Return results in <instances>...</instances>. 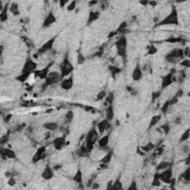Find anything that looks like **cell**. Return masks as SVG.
I'll list each match as a JSON object with an SVG mask.
<instances>
[{"label": "cell", "mask_w": 190, "mask_h": 190, "mask_svg": "<svg viewBox=\"0 0 190 190\" xmlns=\"http://www.w3.org/2000/svg\"><path fill=\"white\" fill-rule=\"evenodd\" d=\"M189 129H187L186 132H184V133L183 134L181 138V141H186V140L189 139Z\"/></svg>", "instance_id": "d6a6232c"}, {"label": "cell", "mask_w": 190, "mask_h": 190, "mask_svg": "<svg viewBox=\"0 0 190 190\" xmlns=\"http://www.w3.org/2000/svg\"><path fill=\"white\" fill-rule=\"evenodd\" d=\"M74 180L76 181V183H80L82 181H83V175H82V172L80 170H78L77 172L75 174L74 177Z\"/></svg>", "instance_id": "484cf974"}, {"label": "cell", "mask_w": 190, "mask_h": 190, "mask_svg": "<svg viewBox=\"0 0 190 190\" xmlns=\"http://www.w3.org/2000/svg\"><path fill=\"white\" fill-rule=\"evenodd\" d=\"M105 116L107 120H112L114 117V108L112 107V105H109V106H108L105 109Z\"/></svg>", "instance_id": "ac0fdd59"}, {"label": "cell", "mask_w": 190, "mask_h": 190, "mask_svg": "<svg viewBox=\"0 0 190 190\" xmlns=\"http://www.w3.org/2000/svg\"><path fill=\"white\" fill-rule=\"evenodd\" d=\"M183 178H184V180H186V181H189V178H190V170H189V168H188L186 171L184 172V174H183Z\"/></svg>", "instance_id": "ab89813d"}, {"label": "cell", "mask_w": 190, "mask_h": 190, "mask_svg": "<svg viewBox=\"0 0 190 190\" xmlns=\"http://www.w3.org/2000/svg\"><path fill=\"white\" fill-rule=\"evenodd\" d=\"M55 22H56V17H55V16L54 15V13L51 11V12L48 14L46 18L44 20L43 26H44V27H49V26L51 25L53 23H54Z\"/></svg>", "instance_id": "4fadbf2b"}, {"label": "cell", "mask_w": 190, "mask_h": 190, "mask_svg": "<svg viewBox=\"0 0 190 190\" xmlns=\"http://www.w3.org/2000/svg\"><path fill=\"white\" fill-rule=\"evenodd\" d=\"M126 27H127L126 22H123V23H121V24L120 25V26L118 27L117 31V32H123V31H124V30L126 28Z\"/></svg>", "instance_id": "836d02e7"}, {"label": "cell", "mask_w": 190, "mask_h": 190, "mask_svg": "<svg viewBox=\"0 0 190 190\" xmlns=\"http://www.w3.org/2000/svg\"><path fill=\"white\" fill-rule=\"evenodd\" d=\"M75 8H76V2H71L70 4H69V5L67 7V9L68 10H69V11H72V10H74L75 9Z\"/></svg>", "instance_id": "74e56055"}, {"label": "cell", "mask_w": 190, "mask_h": 190, "mask_svg": "<svg viewBox=\"0 0 190 190\" xmlns=\"http://www.w3.org/2000/svg\"><path fill=\"white\" fill-rule=\"evenodd\" d=\"M161 115H155L154 117H153L152 118V120H151V121H150V125H149V127L151 128L152 126H154V125H156V124L159 122V120H161Z\"/></svg>", "instance_id": "d4e9b609"}, {"label": "cell", "mask_w": 190, "mask_h": 190, "mask_svg": "<svg viewBox=\"0 0 190 190\" xmlns=\"http://www.w3.org/2000/svg\"><path fill=\"white\" fill-rule=\"evenodd\" d=\"M10 10L11 13H13L14 15H18V14H19L18 6H17V5H16V4H12V5H10Z\"/></svg>", "instance_id": "83f0119b"}, {"label": "cell", "mask_w": 190, "mask_h": 190, "mask_svg": "<svg viewBox=\"0 0 190 190\" xmlns=\"http://www.w3.org/2000/svg\"><path fill=\"white\" fill-rule=\"evenodd\" d=\"M183 55H184V54H183V51L182 49H175L169 54L167 55L166 59H167V61H169L170 62H175L176 61V59L181 58V57H183Z\"/></svg>", "instance_id": "5b68a950"}, {"label": "cell", "mask_w": 190, "mask_h": 190, "mask_svg": "<svg viewBox=\"0 0 190 190\" xmlns=\"http://www.w3.org/2000/svg\"><path fill=\"white\" fill-rule=\"evenodd\" d=\"M113 100H114V96H113V94H110L107 96L105 103H107L108 104L112 105V101H113Z\"/></svg>", "instance_id": "f35d334b"}, {"label": "cell", "mask_w": 190, "mask_h": 190, "mask_svg": "<svg viewBox=\"0 0 190 190\" xmlns=\"http://www.w3.org/2000/svg\"><path fill=\"white\" fill-rule=\"evenodd\" d=\"M31 76V74H27V73H22V74L21 75H19L17 78V80L19 81V82H21V83H25V81H27L28 80L29 76Z\"/></svg>", "instance_id": "603a6c76"}, {"label": "cell", "mask_w": 190, "mask_h": 190, "mask_svg": "<svg viewBox=\"0 0 190 190\" xmlns=\"http://www.w3.org/2000/svg\"><path fill=\"white\" fill-rule=\"evenodd\" d=\"M61 88L65 89V90H69L71 88H72L73 86V78L72 76H70L69 78L64 80L62 83H61Z\"/></svg>", "instance_id": "9a60e30c"}, {"label": "cell", "mask_w": 190, "mask_h": 190, "mask_svg": "<svg viewBox=\"0 0 190 190\" xmlns=\"http://www.w3.org/2000/svg\"><path fill=\"white\" fill-rule=\"evenodd\" d=\"M178 25V12L175 8L171 10V12L161 22L158 24L159 26L162 25Z\"/></svg>", "instance_id": "6da1fadb"}, {"label": "cell", "mask_w": 190, "mask_h": 190, "mask_svg": "<svg viewBox=\"0 0 190 190\" xmlns=\"http://www.w3.org/2000/svg\"><path fill=\"white\" fill-rule=\"evenodd\" d=\"M157 51V49L156 48V47H154V45H152L151 47L149 48V51H148V54H156Z\"/></svg>", "instance_id": "60d3db41"}, {"label": "cell", "mask_w": 190, "mask_h": 190, "mask_svg": "<svg viewBox=\"0 0 190 190\" xmlns=\"http://www.w3.org/2000/svg\"><path fill=\"white\" fill-rule=\"evenodd\" d=\"M8 185H9V186H13V185L16 183V181H15V180H14V178H10L9 179V181H8Z\"/></svg>", "instance_id": "7dc6e473"}, {"label": "cell", "mask_w": 190, "mask_h": 190, "mask_svg": "<svg viewBox=\"0 0 190 190\" xmlns=\"http://www.w3.org/2000/svg\"><path fill=\"white\" fill-rule=\"evenodd\" d=\"M178 97H176V96H174L172 97L171 99L169 101V105H175L176 104L178 103Z\"/></svg>", "instance_id": "8d00e7d4"}, {"label": "cell", "mask_w": 190, "mask_h": 190, "mask_svg": "<svg viewBox=\"0 0 190 190\" xmlns=\"http://www.w3.org/2000/svg\"><path fill=\"white\" fill-rule=\"evenodd\" d=\"M160 129H162V130L164 132V133L165 134H168L169 133V126L168 124H165V125H161V126H160Z\"/></svg>", "instance_id": "d590c367"}, {"label": "cell", "mask_w": 190, "mask_h": 190, "mask_svg": "<svg viewBox=\"0 0 190 190\" xmlns=\"http://www.w3.org/2000/svg\"><path fill=\"white\" fill-rule=\"evenodd\" d=\"M106 97V93L105 92V91H100V92H99L98 93V94H97V100H103L104 97Z\"/></svg>", "instance_id": "7bdbcfd3"}, {"label": "cell", "mask_w": 190, "mask_h": 190, "mask_svg": "<svg viewBox=\"0 0 190 190\" xmlns=\"http://www.w3.org/2000/svg\"><path fill=\"white\" fill-rule=\"evenodd\" d=\"M161 180L159 179V177H158V174H156L154 175V180H153V182H152V185L154 186H157L161 184Z\"/></svg>", "instance_id": "4dcf8cb0"}, {"label": "cell", "mask_w": 190, "mask_h": 190, "mask_svg": "<svg viewBox=\"0 0 190 190\" xmlns=\"http://www.w3.org/2000/svg\"><path fill=\"white\" fill-rule=\"evenodd\" d=\"M54 146L57 150H60L66 146V139L62 137H59L54 140Z\"/></svg>", "instance_id": "30bf717a"}, {"label": "cell", "mask_w": 190, "mask_h": 190, "mask_svg": "<svg viewBox=\"0 0 190 190\" xmlns=\"http://www.w3.org/2000/svg\"><path fill=\"white\" fill-rule=\"evenodd\" d=\"M2 155H5V157H8V158H15L16 157V155H15V153L13 152L12 150H10V149H4L2 152Z\"/></svg>", "instance_id": "44dd1931"}, {"label": "cell", "mask_w": 190, "mask_h": 190, "mask_svg": "<svg viewBox=\"0 0 190 190\" xmlns=\"http://www.w3.org/2000/svg\"><path fill=\"white\" fill-rule=\"evenodd\" d=\"M73 112H68V114H66V117L67 119L70 121V120H72V118H73Z\"/></svg>", "instance_id": "bcb514c9"}, {"label": "cell", "mask_w": 190, "mask_h": 190, "mask_svg": "<svg viewBox=\"0 0 190 190\" xmlns=\"http://www.w3.org/2000/svg\"><path fill=\"white\" fill-rule=\"evenodd\" d=\"M73 70H74V66L70 62L69 59L66 57L64 59L62 67H61V73H60L61 78H64L66 76H68L73 71Z\"/></svg>", "instance_id": "7a4b0ae2"}, {"label": "cell", "mask_w": 190, "mask_h": 190, "mask_svg": "<svg viewBox=\"0 0 190 190\" xmlns=\"http://www.w3.org/2000/svg\"><path fill=\"white\" fill-rule=\"evenodd\" d=\"M154 148V145L152 142H149V143H148V144H146V146H142L140 149L142 150V152H150V151H152Z\"/></svg>", "instance_id": "cb8c5ba5"}, {"label": "cell", "mask_w": 190, "mask_h": 190, "mask_svg": "<svg viewBox=\"0 0 190 190\" xmlns=\"http://www.w3.org/2000/svg\"><path fill=\"white\" fill-rule=\"evenodd\" d=\"M126 45H127V42H126L125 37H123L117 41V42L116 43V48H117V51L119 56L123 57L125 56Z\"/></svg>", "instance_id": "3957f363"}, {"label": "cell", "mask_w": 190, "mask_h": 190, "mask_svg": "<svg viewBox=\"0 0 190 190\" xmlns=\"http://www.w3.org/2000/svg\"><path fill=\"white\" fill-rule=\"evenodd\" d=\"M142 72L141 69L140 68V67H135V68L134 69L133 72H132V79L134 81H139L140 80L142 79Z\"/></svg>", "instance_id": "e0dca14e"}, {"label": "cell", "mask_w": 190, "mask_h": 190, "mask_svg": "<svg viewBox=\"0 0 190 190\" xmlns=\"http://www.w3.org/2000/svg\"><path fill=\"white\" fill-rule=\"evenodd\" d=\"M181 65H182V66H183L189 67L190 66V60L189 59H184V60L183 61V62H181Z\"/></svg>", "instance_id": "ee69618b"}, {"label": "cell", "mask_w": 190, "mask_h": 190, "mask_svg": "<svg viewBox=\"0 0 190 190\" xmlns=\"http://www.w3.org/2000/svg\"><path fill=\"white\" fill-rule=\"evenodd\" d=\"M173 83V74L169 73L164 76L162 79V88H166Z\"/></svg>", "instance_id": "9c48e42d"}, {"label": "cell", "mask_w": 190, "mask_h": 190, "mask_svg": "<svg viewBox=\"0 0 190 190\" xmlns=\"http://www.w3.org/2000/svg\"><path fill=\"white\" fill-rule=\"evenodd\" d=\"M169 165V163L168 162L163 161V162H161L159 165H158V166L157 167V169L158 170L164 169H166V168H167V166H168Z\"/></svg>", "instance_id": "1f68e13d"}, {"label": "cell", "mask_w": 190, "mask_h": 190, "mask_svg": "<svg viewBox=\"0 0 190 190\" xmlns=\"http://www.w3.org/2000/svg\"><path fill=\"white\" fill-rule=\"evenodd\" d=\"M99 17V13H96V12H91L89 14V17H88V22H92L93 21H94L98 18Z\"/></svg>", "instance_id": "f1b7e54d"}, {"label": "cell", "mask_w": 190, "mask_h": 190, "mask_svg": "<svg viewBox=\"0 0 190 190\" xmlns=\"http://www.w3.org/2000/svg\"><path fill=\"white\" fill-rule=\"evenodd\" d=\"M54 41H55V37L49 39L42 47L40 48V49L39 50V53H44V52H45L47 51L52 49V46H53V45L54 43Z\"/></svg>", "instance_id": "7c38bea8"}, {"label": "cell", "mask_w": 190, "mask_h": 190, "mask_svg": "<svg viewBox=\"0 0 190 190\" xmlns=\"http://www.w3.org/2000/svg\"><path fill=\"white\" fill-rule=\"evenodd\" d=\"M89 4H93V5H94V4H97V2H94H94H90Z\"/></svg>", "instance_id": "db71d44e"}, {"label": "cell", "mask_w": 190, "mask_h": 190, "mask_svg": "<svg viewBox=\"0 0 190 190\" xmlns=\"http://www.w3.org/2000/svg\"><path fill=\"white\" fill-rule=\"evenodd\" d=\"M183 91L182 89H179V90L178 91L177 94H175V96H176V97H178L179 98V97H181V96L183 95Z\"/></svg>", "instance_id": "c3c4849f"}, {"label": "cell", "mask_w": 190, "mask_h": 190, "mask_svg": "<svg viewBox=\"0 0 190 190\" xmlns=\"http://www.w3.org/2000/svg\"><path fill=\"white\" fill-rule=\"evenodd\" d=\"M159 94H160V93L159 92H155V93H153V95H152V100H154H154H156L158 97H159Z\"/></svg>", "instance_id": "681fc988"}, {"label": "cell", "mask_w": 190, "mask_h": 190, "mask_svg": "<svg viewBox=\"0 0 190 190\" xmlns=\"http://www.w3.org/2000/svg\"><path fill=\"white\" fill-rule=\"evenodd\" d=\"M137 187H136V185H135V183H133L131 186H130V187H129V189H136Z\"/></svg>", "instance_id": "816d5d0a"}, {"label": "cell", "mask_w": 190, "mask_h": 190, "mask_svg": "<svg viewBox=\"0 0 190 190\" xmlns=\"http://www.w3.org/2000/svg\"><path fill=\"white\" fill-rule=\"evenodd\" d=\"M108 141H109V135L108 134V135H105L104 137H103L101 139H100L98 141V144H99L100 147L104 148L108 145Z\"/></svg>", "instance_id": "d6986e66"}, {"label": "cell", "mask_w": 190, "mask_h": 190, "mask_svg": "<svg viewBox=\"0 0 190 190\" xmlns=\"http://www.w3.org/2000/svg\"><path fill=\"white\" fill-rule=\"evenodd\" d=\"M8 5H5V8L3 9L2 10V12L0 13V19L2 22H4L5 21L6 19H8Z\"/></svg>", "instance_id": "7402d4cb"}, {"label": "cell", "mask_w": 190, "mask_h": 190, "mask_svg": "<svg viewBox=\"0 0 190 190\" xmlns=\"http://www.w3.org/2000/svg\"><path fill=\"white\" fill-rule=\"evenodd\" d=\"M112 157V152H109V153H108V154L105 156L102 159L101 162H102V163H106V164H108L109 162L111 161Z\"/></svg>", "instance_id": "4316f807"}, {"label": "cell", "mask_w": 190, "mask_h": 190, "mask_svg": "<svg viewBox=\"0 0 190 190\" xmlns=\"http://www.w3.org/2000/svg\"><path fill=\"white\" fill-rule=\"evenodd\" d=\"M158 177L161 181L165 183H170L172 177V171L171 169H167L166 170L161 172V174H158Z\"/></svg>", "instance_id": "52a82bcc"}, {"label": "cell", "mask_w": 190, "mask_h": 190, "mask_svg": "<svg viewBox=\"0 0 190 190\" xmlns=\"http://www.w3.org/2000/svg\"><path fill=\"white\" fill-rule=\"evenodd\" d=\"M169 101H167L166 103H165L163 105V106H162L161 108L162 112L164 113V114L166 113V112H167V110H168V108H169Z\"/></svg>", "instance_id": "e575fe53"}, {"label": "cell", "mask_w": 190, "mask_h": 190, "mask_svg": "<svg viewBox=\"0 0 190 190\" xmlns=\"http://www.w3.org/2000/svg\"><path fill=\"white\" fill-rule=\"evenodd\" d=\"M67 2V1H59V4H60V6L62 8L63 6H65V5L66 4Z\"/></svg>", "instance_id": "f907efd6"}, {"label": "cell", "mask_w": 190, "mask_h": 190, "mask_svg": "<svg viewBox=\"0 0 190 190\" xmlns=\"http://www.w3.org/2000/svg\"><path fill=\"white\" fill-rule=\"evenodd\" d=\"M51 66H48L46 68H44L43 69H42V70H39V71H34V75L35 76L37 77H39L41 80H42V79H46V77L48 75V71H49V68H50Z\"/></svg>", "instance_id": "8fae6325"}, {"label": "cell", "mask_w": 190, "mask_h": 190, "mask_svg": "<svg viewBox=\"0 0 190 190\" xmlns=\"http://www.w3.org/2000/svg\"><path fill=\"white\" fill-rule=\"evenodd\" d=\"M110 127H111V125H110V123H109V122H108V120L107 119L104 120H102L97 125L99 132L100 134L103 133L106 129L108 130V129H110Z\"/></svg>", "instance_id": "5bb4252c"}, {"label": "cell", "mask_w": 190, "mask_h": 190, "mask_svg": "<svg viewBox=\"0 0 190 190\" xmlns=\"http://www.w3.org/2000/svg\"><path fill=\"white\" fill-rule=\"evenodd\" d=\"M93 188H94V189H97V188H99V186H97V183H94V184Z\"/></svg>", "instance_id": "f5cc1de1"}, {"label": "cell", "mask_w": 190, "mask_h": 190, "mask_svg": "<svg viewBox=\"0 0 190 190\" xmlns=\"http://www.w3.org/2000/svg\"><path fill=\"white\" fill-rule=\"evenodd\" d=\"M43 127L46 129L47 130L49 131H54L58 128V125L56 123L54 122H50V123H46L43 125Z\"/></svg>", "instance_id": "ffe728a7"}, {"label": "cell", "mask_w": 190, "mask_h": 190, "mask_svg": "<svg viewBox=\"0 0 190 190\" xmlns=\"http://www.w3.org/2000/svg\"><path fill=\"white\" fill-rule=\"evenodd\" d=\"M61 78V76H60V74L59 73H57V72H51V73H49L48 75L46 77L45 79V86H50V85H52V84H54L57 83L59 79Z\"/></svg>", "instance_id": "8992f818"}, {"label": "cell", "mask_w": 190, "mask_h": 190, "mask_svg": "<svg viewBox=\"0 0 190 190\" xmlns=\"http://www.w3.org/2000/svg\"><path fill=\"white\" fill-rule=\"evenodd\" d=\"M37 64L33 61L32 59H28V61L25 62L23 68H22V73H27L32 74V73H34L35 71H37Z\"/></svg>", "instance_id": "277c9868"}, {"label": "cell", "mask_w": 190, "mask_h": 190, "mask_svg": "<svg viewBox=\"0 0 190 190\" xmlns=\"http://www.w3.org/2000/svg\"><path fill=\"white\" fill-rule=\"evenodd\" d=\"M85 62V57L83 55H82V54H79L78 55V57H77V62H78V64H83V62Z\"/></svg>", "instance_id": "b9f144b4"}, {"label": "cell", "mask_w": 190, "mask_h": 190, "mask_svg": "<svg viewBox=\"0 0 190 190\" xmlns=\"http://www.w3.org/2000/svg\"><path fill=\"white\" fill-rule=\"evenodd\" d=\"M110 69H112V72L113 74L119 73V72H120V71L118 68H117V67H114V66H112L111 68H110Z\"/></svg>", "instance_id": "f6af8a7d"}, {"label": "cell", "mask_w": 190, "mask_h": 190, "mask_svg": "<svg viewBox=\"0 0 190 190\" xmlns=\"http://www.w3.org/2000/svg\"><path fill=\"white\" fill-rule=\"evenodd\" d=\"M112 189H122L121 182L120 181L119 179H117V180L115 181L114 183L112 184Z\"/></svg>", "instance_id": "f546056e"}, {"label": "cell", "mask_w": 190, "mask_h": 190, "mask_svg": "<svg viewBox=\"0 0 190 190\" xmlns=\"http://www.w3.org/2000/svg\"><path fill=\"white\" fill-rule=\"evenodd\" d=\"M45 146L39 148L35 153V154L33 157V162L37 163L39 161H41L43 158V157L45 156Z\"/></svg>", "instance_id": "ba28073f"}, {"label": "cell", "mask_w": 190, "mask_h": 190, "mask_svg": "<svg viewBox=\"0 0 190 190\" xmlns=\"http://www.w3.org/2000/svg\"><path fill=\"white\" fill-rule=\"evenodd\" d=\"M54 176V171L53 169L50 167V166H46L45 169H44L43 172L42 173V177L45 179V180H49L51 178H52V177Z\"/></svg>", "instance_id": "2e32d148"}]
</instances>
